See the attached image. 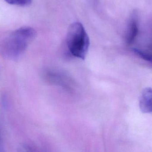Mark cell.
Masks as SVG:
<instances>
[{"label": "cell", "instance_id": "3957f363", "mask_svg": "<svg viewBox=\"0 0 152 152\" xmlns=\"http://www.w3.org/2000/svg\"><path fill=\"white\" fill-rule=\"evenodd\" d=\"M129 25L126 41L128 44L130 45L134 42L139 32L137 16L135 13L132 15Z\"/></svg>", "mask_w": 152, "mask_h": 152}, {"label": "cell", "instance_id": "5b68a950", "mask_svg": "<svg viewBox=\"0 0 152 152\" xmlns=\"http://www.w3.org/2000/svg\"><path fill=\"white\" fill-rule=\"evenodd\" d=\"M32 0H5L6 2L12 5L27 6L32 2Z\"/></svg>", "mask_w": 152, "mask_h": 152}, {"label": "cell", "instance_id": "277c9868", "mask_svg": "<svg viewBox=\"0 0 152 152\" xmlns=\"http://www.w3.org/2000/svg\"><path fill=\"white\" fill-rule=\"evenodd\" d=\"M140 105L141 110L143 112H151V90L150 88H146L143 92L140 100Z\"/></svg>", "mask_w": 152, "mask_h": 152}, {"label": "cell", "instance_id": "8992f818", "mask_svg": "<svg viewBox=\"0 0 152 152\" xmlns=\"http://www.w3.org/2000/svg\"><path fill=\"white\" fill-rule=\"evenodd\" d=\"M134 51L142 58L144 59L147 61L151 62V57L148 53L145 52L139 49H136V48L134 49Z\"/></svg>", "mask_w": 152, "mask_h": 152}, {"label": "cell", "instance_id": "7a4b0ae2", "mask_svg": "<svg viewBox=\"0 0 152 152\" xmlns=\"http://www.w3.org/2000/svg\"><path fill=\"white\" fill-rule=\"evenodd\" d=\"M70 53L76 58L84 60L90 45V40L84 26L76 22L70 26L66 37Z\"/></svg>", "mask_w": 152, "mask_h": 152}, {"label": "cell", "instance_id": "6da1fadb", "mask_svg": "<svg viewBox=\"0 0 152 152\" xmlns=\"http://www.w3.org/2000/svg\"><path fill=\"white\" fill-rule=\"evenodd\" d=\"M36 35L35 30L29 27H23L17 29L3 44V54L8 58H18L25 52L29 43L35 37Z\"/></svg>", "mask_w": 152, "mask_h": 152}]
</instances>
